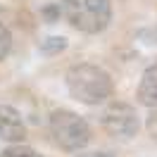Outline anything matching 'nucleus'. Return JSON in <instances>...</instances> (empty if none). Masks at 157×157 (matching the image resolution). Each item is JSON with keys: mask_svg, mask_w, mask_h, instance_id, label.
Returning a JSON list of instances; mask_svg holds the SVG:
<instances>
[{"mask_svg": "<svg viewBox=\"0 0 157 157\" xmlns=\"http://www.w3.org/2000/svg\"><path fill=\"white\" fill-rule=\"evenodd\" d=\"M64 81L69 95L83 105H100L112 95V78L98 64H74Z\"/></svg>", "mask_w": 157, "mask_h": 157, "instance_id": "nucleus-1", "label": "nucleus"}, {"mask_svg": "<svg viewBox=\"0 0 157 157\" xmlns=\"http://www.w3.org/2000/svg\"><path fill=\"white\" fill-rule=\"evenodd\" d=\"M59 5L64 19L83 33H100L112 19L109 0H62Z\"/></svg>", "mask_w": 157, "mask_h": 157, "instance_id": "nucleus-2", "label": "nucleus"}, {"mask_svg": "<svg viewBox=\"0 0 157 157\" xmlns=\"http://www.w3.org/2000/svg\"><path fill=\"white\" fill-rule=\"evenodd\" d=\"M50 133L55 143L67 152H78L90 140V128L86 119L71 109H55L50 114Z\"/></svg>", "mask_w": 157, "mask_h": 157, "instance_id": "nucleus-3", "label": "nucleus"}, {"mask_svg": "<svg viewBox=\"0 0 157 157\" xmlns=\"http://www.w3.org/2000/svg\"><path fill=\"white\" fill-rule=\"evenodd\" d=\"M102 126L114 138H133L140 128V121L128 102H109L102 112Z\"/></svg>", "mask_w": 157, "mask_h": 157, "instance_id": "nucleus-4", "label": "nucleus"}, {"mask_svg": "<svg viewBox=\"0 0 157 157\" xmlns=\"http://www.w3.org/2000/svg\"><path fill=\"white\" fill-rule=\"evenodd\" d=\"M26 136V126L24 119L12 105L0 102V138L7 143H21Z\"/></svg>", "mask_w": 157, "mask_h": 157, "instance_id": "nucleus-5", "label": "nucleus"}, {"mask_svg": "<svg viewBox=\"0 0 157 157\" xmlns=\"http://www.w3.org/2000/svg\"><path fill=\"white\" fill-rule=\"evenodd\" d=\"M138 102L147 109H157V62L143 71L138 86Z\"/></svg>", "mask_w": 157, "mask_h": 157, "instance_id": "nucleus-6", "label": "nucleus"}, {"mask_svg": "<svg viewBox=\"0 0 157 157\" xmlns=\"http://www.w3.org/2000/svg\"><path fill=\"white\" fill-rule=\"evenodd\" d=\"M38 50L43 55H59L62 50H67V38L64 36H48L40 40Z\"/></svg>", "mask_w": 157, "mask_h": 157, "instance_id": "nucleus-7", "label": "nucleus"}, {"mask_svg": "<svg viewBox=\"0 0 157 157\" xmlns=\"http://www.w3.org/2000/svg\"><path fill=\"white\" fill-rule=\"evenodd\" d=\"M0 157H40V155L33 150V147L17 143V145H12V147H7V150H2V155H0Z\"/></svg>", "mask_w": 157, "mask_h": 157, "instance_id": "nucleus-8", "label": "nucleus"}, {"mask_svg": "<svg viewBox=\"0 0 157 157\" xmlns=\"http://www.w3.org/2000/svg\"><path fill=\"white\" fill-rule=\"evenodd\" d=\"M10 48H12V33H10V29L0 21V59H5L10 55Z\"/></svg>", "mask_w": 157, "mask_h": 157, "instance_id": "nucleus-9", "label": "nucleus"}, {"mask_svg": "<svg viewBox=\"0 0 157 157\" xmlns=\"http://www.w3.org/2000/svg\"><path fill=\"white\" fill-rule=\"evenodd\" d=\"M40 14L45 17V21L55 24V21L59 19V14H62V5H59V2H50V5H45V7L40 10Z\"/></svg>", "mask_w": 157, "mask_h": 157, "instance_id": "nucleus-10", "label": "nucleus"}, {"mask_svg": "<svg viewBox=\"0 0 157 157\" xmlns=\"http://www.w3.org/2000/svg\"><path fill=\"white\" fill-rule=\"evenodd\" d=\"M145 131L152 140H157V109H150V114L145 119Z\"/></svg>", "mask_w": 157, "mask_h": 157, "instance_id": "nucleus-11", "label": "nucleus"}, {"mask_svg": "<svg viewBox=\"0 0 157 157\" xmlns=\"http://www.w3.org/2000/svg\"><path fill=\"white\" fill-rule=\"evenodd\" d=\"M78 157H112L109 152H88V155H78Z\"/></svg>", "mask_w": 157, "mask_h": 157, "instance_id": "nucleus-12", "label": "nucleus"}]
</instances>
